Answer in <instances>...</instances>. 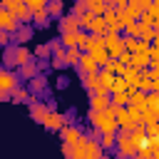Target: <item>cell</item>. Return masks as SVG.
<instances>
[{"label":"cell","mask_w":159,"mask_h":159,"mask_svg":"<svg viewBox=\"0 0 159 159\" xmlns=\"http://www.w3.org/2000/svg\"><path fill=\"white\" fill-rule=\"evenodd\" d=\"M77 57H80V47H72V50H70V52L65 55V62H70V65H75V62H80Z\"/></svg>","instance_id":"cell-14"},{"label":"cell","mask_w":159,"mask_h":159,"mask_svg":"<svg viewBox=\"0 0 159 159\" xmlns=\"http://www.w3.org/2000/svg\"><path fill=\"white\" fill-rule=\"evenodd\" d=\"M30 89H32V92H42V89H45V77H42V75H35L32 82H30Z\"/></svg>","instance_id":"cell-10"},{"label":"cell","mask_w":159,"mask_h":159,"mask_svg":"<svg viewBox=\"0 0 159 159\" xmlns=\"http://www.w3.org/2000/svg\"><path fill=\"white\" fill-rule=\"evenodd\" d=\"M32 117H35V122H40V124H42V119L47 117V109H45L42 104H32Z\"/></svg>","instance_id":"cell-12"},{"label":"cell","mask_w":159,"mask_h":159,"mask_svg":"<svg viewBox=\"0 0 159 159\" xmlns=\"http://www.w3.org/2000/svg\"><path fill=\"white\" fill-rule=\"evenodd\" d=\"M92 107H94V109H104V107H107V94H104V92H97L94 99H92Z\"/></svg>","instance_id":"cell-11"},{"label":"cell","mask_w":159,"mask_h":159,"mask_svg":"<svg viewBox=\"0 0 159 159\" xmlns=\"http://www.w3.org/2000/svg\"><path fill=\"white\" fill-rule=\"evenodd\" d=\"M20 75H22V77H27V80H30V77H35V75H37V65H32V60H30V62H25V65H20Z\"/></svg>","instance_id":"cell-7"},{"label":"cell","mask_w":159,"mask_h":159,"mask_svg":"<svg viewBox=\"0 0 159 159\" xmlns=\"http://www.w3.org/2000/svg\"><path fill=\"white\" fill-rule=\"evenodd\" d=\"M45 2H47V0H25V5H27L30 10H37V7H45Z\"/></svg>","instance_id":"cell-19"},{"label":"cell","mask_w":159,"mask_h":159,"mask_svg":"<svg viewBox=\"0 0 159 159\" xmlns=\"http://www.w3.org/2000/svg\"><path fill=\"white\" fill-rule=\"evenodd\" d=\"M104 45L109 47V52H112V55H119V52H122V42H117V37H107V40H104Z\"/></svg>","instance_id":"cell-9"},{"label":"cell","mask_w":159,"mask_h":159,"mask_svg":"<svg viewBox=\"0 0 159 159\" xmlns=\"http://www.w3.org/2000/svg\"><path fill=\"white\" fill-rule=\"evenodd\" d=\"M25 62H30V52L25 47H17V65H25Z\"/></svg>","instance_id":"cell-17"},{"label":"cell","mask_w":159,"mask_h":159,"mask_svg":"<svg viewBox=\"0 0 159 159\" xmlns=\"http://www.w3.org/2000/svg\"><path fill=\"white\" fill-rule=\"evenodd\" d=\"M12 102H32V99H30V94H27L25 89H15V94H12Z\"/></svg>","instance_id":"cell-15"},{"label":"cell","mask_w":159,"mask_h":159,"mask_svg":"<svg viewBox=\"0 0 159 159\" xmlns=\"http://www.w3.org/2000/svg\"><path fill=\"white\" fill-rule=\"evenodd\" d=\"M0 42H2V45L7 42V32H0Z\"/></svg>","instance_id":"cell-21"},{"label":"cell","mask_w":159,"mask_h":159,"mask_svg":"<svg viewBox=\"0 0 159 159\" xmlns=\"http://www.w3.org/2000/svg\"><path fill=\"white\" fill-rule=\"evenodd\" d=\"M45 7H47L50 15H60L62 12V0H50V2H45Z\"/></svg>","instance_id":"cell-13"},{"label":"cell","mask_w":159,"mask_h":159,"mask_svg":"<svg viewBox=\"0 0 159 159\" xmlns=\"http://www.w3.org/2000/svg\"><path fill=\"white\" fill-rule=\"evenodd\" d=\"M47 15H50V12H47V7H37V10H32V20H35L40 27H45V25H47Z\"/></svg>","instance_id":"cell-6"},{"label":"cell","mask_w":159,"mask_h":159,"mask_svg":"<svg viewBox=\"0 0 159 159\" xmlns=\"http://www.w3.org/2000/svg\"><path fill=\"white\" fill-rule=\"evenodd\" d=\"M32 37V27H27V25H17V30H15V40L22 45V42H27Z\"/></svg>","instance_id":"cell-4"},{"label":"cell","mask_w":159,"mask_h":159,"mask_svg":"<svg viewBox=\"0 0 159 159\" xmlns=\"http://www.w3.org/2000/svg\"><path fill=\"white\" fill-rule=\"evenodd\" d=\"M2 65H5V67H15V65H17V47H7V50H5Z\"/></svg>","instance_id":"cell-5"},{"label":"cell","mask_w":159,"mask_h":159,"mask_svg":"<svg viewBox=\"0 0 159 159\" xmlns=\"http://www.w3.org/2000/svg\"><path fill=\"white\" fill-rule=\"evenodd\" d=\"M0 27H2V30H17L15 15H12L7 7H0Z\"/></svg>","instance_id":"cell-1"},{"label":"cell","mask_w":159,"mask_h":159,"mask_svg":"<svg viewBox=\"0 0 159 159\" xmlns=\"http://www.w3.org/2000/svg\"><path fill=\"white\" fill-rule=\"evenodd\" d=\"M0 5H2V0H0Z\"/></svg>","instance_id":"cell-22"},{"label":"cell","mask_w":159,"mask_h":159,"mask_svg":"<svg viewBox=\"0 0 159 159\" xmlns=\"http://www.w3.org/2000/svg\"><path fill=\"white\" fill-rule=\"evenodd\" d=\"M42 124L47 129H60L62 127V114H55V112H47V117L42 119Z\"/></svg>","instance_id":"cell-3"},{"label":"cell","mask_w":159,"mask_h":159,"mask_svg":"<svg viewBox=\"0 0 159 159\" xmlns=\"http://www.w3.org/2000/svg\"><path fill=\"white\" fill-rule=\"evenodd\" d=\"M50 52H52V50H50V45H40V47L35 50V57H42V60H47V57H50Z\"/></svg>","instance_id":"cell-16"},{"label":"cell","mask_w":159,"mask_h":159,"mask_svg":"<svg viewBox=\"0 0 159 159\" xmlns=\"http://www.w3.org/2000/svg\"><path fill=\"white\" fill-rule=\"evenodd\" d=\"M87 5H89V10H92V12H94V15H97V12H102V10H104V2H102V0H89V2H87Z\"/></svg>","instance_id":"cell-18"},{"label":"cell","mask_w":159,"mask_h":159,"mask_svg":"<svg viewBox=\"0 0 159 159\" xmlns=\"http://www.w3.org/2000/svg\"><path fill=\"white\" fill-rule=\"evenodd\" d=\"M15 82H17L15 75H12V72H5V70L0 67V89H7V92H10V89H15Z\"/></svg>","instance_id":"cell-2"},{"label":"cell","mask_w":159,"mask_h":159,"mask_svg":"<svg viewBox=\"0 0 159 159\" xmlns=\"http://www.w3.org/2000/svg\"><path fill=\"white\" fill-rule=\"evenodd\" d=\"M127 102V94L122 92V94H114V104H124Z\"/></svg>","instance_id":"cell-20"},{"label":"cell","mask_w":159,"mask_h":159,"mask_svg":"<svg viewBox=\"0 0 159 159\" xmlns=\"http://www.w3.org/2000/svg\"><path fill=\"white\" fill-rule=\"evenodd\" d=\"M77 25H80V20L70 15V17H65V22H62L60 30H62V32H72V30H77Z\"/></svg>","instance_id":"cell-8"}]
</instances>
